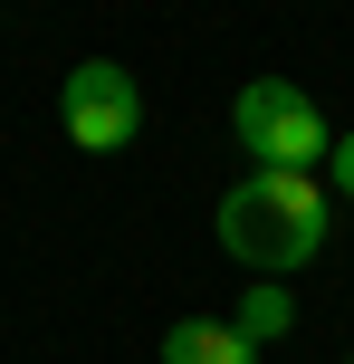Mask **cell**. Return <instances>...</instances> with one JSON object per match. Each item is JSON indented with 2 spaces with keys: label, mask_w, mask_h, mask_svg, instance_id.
<instances>
[{
  "label": "cell",
  "mask_w": 354,
  "mask_h": 364,
  "mask_svg": "<svg viewBox=\"0 0 354 364\" xmlns=\"http://www.w3.org/2000/svg\"><path fill=\"white\" fill-rule=\"evenodd\" d=\"M326 230H336V192L316 173H249V182L221 192V250L249 259L259 278L306 269L326 250Z\"/></svg>",
  "instance_id": "cell-1"
},
{
  "label": "cell",
  "mask_w": 354,
  "mask_h": 364,
  "mask_svg": "<svg viewBox=\"0 0 354 364\" xmlns=\"http://www.w3.org/2000/svg\"><path fill=\"white\" fill-rule=\"evenodd\" d=\"M230 134H240L249 173H316L336 154V125L316 115V96L287 87V77H249L230 96Z\"/></svg>",
  "instance_id": "cell-2"
},
{
  "label": "cell",
  "mask_w": 354,
  "mask_h": 364,
  "mask_svg": "<svg viewBox=\"0 0 354 364\" xmlns=\"http://www.w3.org/2000/svg\"><path fill=\"white\" fill-rule=\"evenodd\" d=\"M57 115H67L77 154H125L134 134H144V87H134V68H115V58H77L67 87H57Z\"/></svg>",
  "instance_id": "cell-3"
},
{
  "label": "cell",
  "mask_w": 354,
  "mask_h": 364,
  "mask_svg": "<svg viewBox=\"0 0 354 364\" xmlns=\"http://www.w3.org/2000/svg\"><path fill=\"white\" fill-rule=\"evenodd\" d=\"M163 364H259V346H249L230 316H182V326L163 336Z\"/></svg>",
  "instance_id": "cell-4"
},
{
  "label": "cell",
  "mask_w": 354,
  "mask_h": 364,
  "mask_svg": "<svg viewBox=\"0 0 354 364\" xmlns=\"http://www.w3.org/2000/svg\"><path fill=\"white\" fill-rule=\"evenodd\" d=\"M230 326H240L249 346H268V336H287V326H297V307H287V288H268V278H259V288L240 297V316H230Z\"/></svg>",
  "instance_id": "cell-5"
},
{
  "label": "cell",
  "mask_w": 354,
  "mask_h": 364,
  "mask_svg": "<svg viewBox=\"0 0 354 364\" xmlns=\"http://www.w3.org/2000/svg\"><path fill=\"white\" fill-rule=\"evenodd\" d=\"M336 192H345V201H354V125H345V134H336Z\"/></svg>",
  "instance_id": "cell-6"
}]
</instances>
